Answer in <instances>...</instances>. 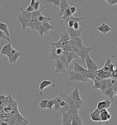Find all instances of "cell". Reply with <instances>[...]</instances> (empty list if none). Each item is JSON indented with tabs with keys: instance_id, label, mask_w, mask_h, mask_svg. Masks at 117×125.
<instances>
[{
	"instance_id": "obj_1",
	"label": "cell",
	"mask_w": 117,
	"mask_h": 125,
	"mask_svg": "<svg viewBox=\"0 0 117 125\" xmlns=\"http://www.w3.org/2000/svg\"><path fill=\"white\" fill-rule=\"evenodd\" d=\"M69 79L71 81L75 82L82 81L84 82H87L89 78L84 76L82 74L79 73L75 71H69Z\"/></svg>"
},
{
	"instance_id": "obj_2",
	"label": "cell",
	"mask_w": 117,
	"mask_h": 125,
	"mask_svg": "<svg viewBox=\"0 0 117 125\" xmlns=\"http://www.w3.org/2000/svg\"><path fill=\"white\" fill-rule=\"evenodd\" d=\"M92 49V47H87L85 46H83L82 47L78 50V51L77 53V55L79 57H80L82 62H85L86 59L89 53Z\"/></svg>"
},
{
	"instance_id": "obj_3",
	"label": "cell",
	"mask_w": 117,
	"mask_h": 125,
	"mask_svg": "<svg viewBox=\"0 0 117 125\" xmlns=\"http://www.w3.org/2000/svg\"><path fill=\"white\" fill-rule=\"evenodd\" d=\"M54 29V26L52 25L49 22H44L42 23L40 30L38 33L41 37L43 38L44 37V35H48L49 34V30Z\"/></svg>"
},
{
	"instance_id": "obj_4",
	"label": "cell",
	"mask_w": 117,
	"mask_h": 125,
	"mask_svg": "<svg viewBox=\"0 0 117 125\" xmlns=\"http://www.w3.org/2000/svg\"><path fill=\"white\" fill-rule=\"evenodd\" d=\"M85 62L86 63V66L88 71L91 72H95L98 70V66L97 65V63L91 58L89 55L87 57Z\"/></svg>"
},
{
	"instance_id": "obj_5",
	"label": "cell",
	"mask_w": 117,
	"mask_h": 125,
	"mask_svg": "<svg viewBox=\"0 0 117 125\" xmlns=\"http://www.w3.org/2000/svg\"><path fill=\"white\" fill-rule=\"evenodd\" d=\"M100 117L101 121L105 125H107L108 122L112 120L113 119V115L108 112L107 109H104L100 111Z\"/></svg>"
},
{
	"instance_id": "obj_6",
	"label": "cell",
	"mask_w": 117,
	"mask_h": 125,
	"mask_svg": "<svg viewBox=\"0 0 117 125\" xmlns=\"http://www.w3.org/2000/svg\"><path fill=\"white\" fill-rule=\"evenodd\" d=\"M54 65L55 67V73H66V66L59 59H57L54 61Z\"/></svg>"
},
{
	"instance_id": "obj_7",
	"label": "cell",
	"mask_w": 117,
	"mask_h": 125,
	"mask_svg": "<svg viewBox=\"0 0 117 125\" xmlns=\"http://www.w3.org/2000/svg\"><path fill=\"white\" fill-rule=\"evenodd\" d=\"M49 86H52L53 87L52 91L54 92L55 91V84L54 83H53L51 81L44 80L40 83L39 86V89L40 90L39 94H40V96L42 97V98H43V97H42V96H43L42 91L44 90V88H47Z\"/></svg>"
},
{
	"instance_id": "obj_8",
	"label": "cell",
	"mask_w": 117,
	"mask_h": 125,
	"mask_svg": "<svg viewBox=\"0 0 117 125\" xmlns=\"http://www.w3.org/2000/svg\"><path fill=\"white\" fill-rule=\"evenodd\" d=\"M22 55V52H17L14 49L11 54L7 56L9 59V62L10 63H16L18 58Z\"/></svg>"
},
{
	"instance_id": "obj_9",
	"label": "cell",
	"mask_w": 117,
	"mask_h": 125,
	"mask_svg": "<svg viewBox=\"0 0 117 125\" xmlns=\"http://www.w3.org/2000/svg\"><path fill=\"white\" fill-rule=\"evenodd\" d=\"M66 31L69 34L70 37H80L81 35V33L83 31V29L80 28L79 30H75L73 28H70L69 27L66 26Z\"/></svg>"
},
{
	"instance_id": "obj_10",
	"label": "cell",
	"mask_w": 117,
	"mask_h": 125,
	"mask_svg": "<svg viewBox=\"0 0 117 125\" xmlns=\"http://www.w3.org/2000/svg\"><path fill=\"white\" fill-rule=\"evenodd\" d=\"M17 19L18 22L22 25V30H25L27 27H29V22L31 19H27L22 17L20 14H19Z\"/></svg>"
},
{
	"instance_id": "obj_11",
	"label": "cell",
	"mask_w": 117,
	"mask_h": 125,
	"mask_svg": "<svg viewBox=\"0 0 117 125\" xmlns=\"http://www.w3.org/2000/svg\"><path fill=\"white\" fill-rule=\"evenodd\" d=\"M111 104V102L108 99H107L103 101H101L98 104L97 109L100 111L104 109H107L109 108Z\"/></svg>"
},
{
	"instance_id": "obj_12",
	"label": "cell",
	"mask_w": 117,
	"mask_h": 125,
	"mask_svg": "<svg viewBox=\"0 0 117 125\" xmlns=\"http://www.w3.org/2000/svg\"><path fill=\"white\" fill-rule=\"evenodd\" d=\"M14 49L12 47L11 43H9L4 46L1 49L0 54L8 56L11 54V52H12Z\"/></svg>"
},
{
	"instance_id": "obj_13",
	"label": "cell",
	"mask_w": 117,
	"mask_h": 125,
	"mask_svg": "<svg viewBox=\"0 0 117 125\" xmlns=\"http://www.w3.org/2000/svg\"><path fill=\"white\" fill-rule=\"evenodd\" d=\"M70 7V6H69V4H68L67 0H60V4L59 6L60 10L58 15L60 16H61L62 17L64 15V12L67 8H69Z\"/></svg>"
},
{
	"instance_id": "obj_14",
	"label": "cell",
	"mask_w": 117,
	"mask_h": 125,
	"mask_svg": "<svg viewBox=\"0 0 117 125\" xmlns=\"http://www.w3.org/2000/svg\"><path fill=\"white\" fill-rule=\"evenodd\" d=\"M115 66L114 64H112L111 63V61L110 60L108 57L107 58L106 64L104 65L103 68H102V70L105 72H113V67Z\"/></svg>"
},
{
	"instance_id": "obj_15",
	"label": "cell",
	"mask_w": 117,
	"mask_h": 125,
	"mask_svg": "<svg viewBox=\"0 0 117 125\" xmlns=\"http://www.w3.org/2000/svg\"><path fill=\"white\" fill-rule=\"evenodd\" d=\"M60 37V40L58 41L60 43H64L66 42H68L70 40V36L69 34L66 30H63L61 33L59 34Z\"/></svg>"
},
{
	"instance_id": "obj_16",
	"label": "cell",
	"mask_w": 117,
	"mask_h": 125,
	"mask_svg": "<svg viewBox=\"0 0 117 125\" xmlns=\"http://www.w3.org/2000/svg\"><path fill=\"white\" fill-rule=\"evenodd\" d=\"M64 54L66 56L68 62L70 64L73 59H78L79 56L77 55V53H74L72 52H64Z\"/></svg>"
},
{
	"instance_id": "obj_17",
	"label": "cell",
	"mask_w": 117,
	"mask_h": 125,
	"mask_svg": "<svg viewBox=\"0 0 117 125\" xmlns=\"http://www.w3.org/2000/svg\"><path fill=\"white\" fill-rule=\"evenodd\" d=\"M101 111L98 109L95 110L93 112L91 113L90 115L91 118V120L94 121H101L100 117Z\"/></svg>"
},
{
	"instance_id": "obj_18",
	"label": "cell",
	"mask_w": 117,
	"mask_h": 125,
	"mask_svg": "<svg viewBox=\"0 0 117 125\" xmlns=\"http://www.w3.org/2000/svg\"><path fill=\"white\" fill-rule=\"evenodd\" d=\"M69 95L74 100L80 99V94L79 91L78 87H76L74 90L70 92Z\"/></svg>"
},
{
	"instance_id": "obj_19",
	"label": "cell",
	"mask_w": 117,
	"mask_h": 125,
	"mask_svg": "<svg viewBox=\"0 0 117 125\" xmlns=\"http://www.w3.org/2000/svg\"><path fill=\"white\" fill-rule=\"evenodd\" d=\"M73 71L82 74L84 75V73L87 72L88 70L84 69V68L80 65H79L77 62L74 63V66H73Z\"/></svg>"
},
{
	"instance_id": "obj_20",
	"label": "cell",
	"mask_w": 117,
	"mask_h": 125,
	"mask_svg": "<svg viewBox=\"0 0 117 125\" xmlns=\"http://www.w3.org/2000/svg\"><path fill=\"white\" fill-rule=\"evenodd\" d=\"M97 29L103 34H105L109 32L112 30L109 26L106 24L104 22H103L100 26L98 27Z\"/></svg>"
},
{
	"instance_id": "obj_21",
	"label": "cell",
	"mask_w": 117,
	"mask_h": 125,
	"mask_svg": "<svg viewBox=\"0 0 117 125\" xmlns=\"http://www.w3.org/2000/svg\"><path fill=\"white\" fill-rule=\"evenodd\" d=\"M70 39L73 41L74 44L79 49L82 48L84 45L83 41L80 37H70Z\"/></svg>"
},
{
	"instance_id": "obj_22",
	"label": "cell",
	"mask_w": 117,
	"mask_h": 125,
	"mask_svg": "<svg viewBox=\"0 0 117 125\" xmlns=\"http://www.w3.org/2000/svg\"><path fill=\"white\" fill-rule=\"evenodd\" d=\"M51 49H50V53L49 54V59L55 61L56 59H58V56L57 55L56 51L57 48L53 44H51Z\"/></svg>"
},
{
	"instance_id": "obj_23",
	"label": "cell",
	"mask_w": 117,
	"mask_h": 125,
	"mask_svg": "<svg viewBox=\"0 0 117 125\" xmlns=\"http://www.w3.org/2000/svg\"><path fill=\"white\" fill-rule=\"evenodd\" d=\"M0 30L2 31L6 34L7 35V37L9 38L10 37V32L8 28V26L6 23L3 22H0Z\"/></svg>"
},
{
	"instance_id": "obj_24",
	"label": "cell",
	"mask_w": 117,
	"mask_h": 125,
	"mask_svg": "<svg viewBox=\"0 0 117 125\" xmlns=\"http://www.w3.org/2000/svg\"><path fill=\"white\" fill-rule=\"evenodd\" d=\"M46 8V7H44V8L39 9L38 11H33L31 13V19H37L42 14L41 12L44 10Z\"/></svg>"
},
{
	"instance_id": "obj_25",
	"label": "cell",
	"mask_w": 117,
	"mask_h": 125,
	"mask_svg": "<svg viewBox=\"0 0 117 125\" xmlns=\"http://www.w3.org/2000/svg\"><path fill=\"white\" fill-rule=\"evenodd\" d=\"M72 125H83L82 120L80 119L79 115L74 116Z\"/></svg>"
},
{
	"instance_id": "obj_26",
	"label": "cell",
	"mask_w": 117,
	"mask_h": 125,
	"mask_svg": "<svg viewBox=\"0 0 117 125\" xmlns=\"http://www.w3.org/2000/svg\"><path fill=\"white\" fill-rule=\"evenodd\" d=\"M62 99L61 97L60 96H58L56 97L54 99L55 100V110L56 111H59L60 108H61V106L60 105V102Z\"/></svg>"
},
{
	"instance_id": "obj_27",
	"label": "cell",
	"mask_w": 117,
	"mask_h": 125,
	"mask_svg": "<svg viewBox=\"0 0 117 125\" xmlns=\"http://www.w3.org/2000/svg\"><path fill=\"white\" fill-rule=\"evenodd\" d=\"M30 5H31L34 8L35 11H39L40 9V0H31L30 2Z\"/></svg>"
},
{
	"instance_id": "obj_28",
	"label": "cell",
	"mask_w": 117,
	"mask_h": 125,
	"mask_svg": "<svg viewBox=\"0 0 117 125\" xmlns=\"http://www.w3.org/2000/svg\"><path fill=\"white\" fill-rule=\"evenodd\" d=\"M83 104H84L83 101L81 99L74 100V105L78 110L81 109V108L83 106Z\"/></svg>"
},
{
	"instance_id": "obj_29",
	"label": "cell",
	"mask_w": 117,
	"mask_h": 125,
	"mask_svg": "<svg viewBox=\"0 0 117 125\" xmlns=\"http://www.w3.org/2000/svg\"><path fill=\"white\" fill-rule=\"evenodd\" d=\"M69 46L70 52H72L74 53H77V52L78 51L79 49L77 48V46L75 45V44H74V43L73 41L71 39L69 41Z\"/></svg>"
},
{
	"instance_id": "obj_30",
	"label": "cell",
	"mask_w": 117,
	"mask_h": 125,
	"mask_svg": "<svg viewBox=\"0 0 117 125\" xmlns=\"http://www.w3.org/2000/svg\"><path fill=\"white\" fill-rule=\"evenodd\" d=\"M86 19V18L85 17H81V18H76V17H74L73 16H71L70 17H69L68 19H63V20L64 21H69V20H73L75 22H79L80 21H84V20Z\"/></svg>"
},
{
	"instance_id": "obj_31",
	"label": "cell",
	"mask_w": 117,
	"mask_h": 125,
	"mask_svg": "<svg viewBox=\"0 0 117 125\" xmlns=\"http://www.w3.org/2000/svg\"><path fill=\"white\" fill-rule=\"evenodd\" d=\"M49 2H51L54 5V10L53 11V12L54 13H55L56 8L57 7H59L60 4V0H45V3H49Z\"/></svg>"
},
{
	"instance_id": "obj_32",
	"label": "cell",
	"mask_w": 117,
	"mask_h": 125,
	"mask_svg": "<svg viewBox=\"0 0 117 125\" xmlns=\"http://www.w3.org/2000/svg\"><path fill=\"white\" fill-rule=\"evenodd\" d=\"M37 20L39 22H41V23H44V22H49V21L51 20V18L50 17H45L42 14L37 19Z\"/></svg>"
},
{
	"instance_id": "obj_33",
	"label": "cell",
	"mask_w": 117,
	"mask_h": 125,
	"mask_svg": "<svg viewBox=\"0 0 117 125\" xmlns=\"http://www.w3.org/2000/svg\"><path fill=\"white\" fill-rule=\"evenodd\" d=\"M50 97H49V99H44L42 98V101H41V102L39 103V105L40 107V108L41 109H45V108H47V104L48 102L49 101V100H50Z\"/></svg>"
},
{
	"instance_id": "obj_34",
	"label": "cell",
	"mask_w": 117,
	"mask_h": 125,
	"mask_svg": "<svg viewBox=\"0 0 117 125\" xmlns=\"http://www.w3.org/2000/svg\"><path fill=\"white\" fill-rule=\"evenodd\" d=\"M58 59H59L66 66L67 68L69 67V64L68 62V61H67L66 56L64 53L62 55L59 56Z\"/></svg>"
},
{
	"instance_id": "obj_35",
	"label": "cell",
	"mask_w": 117,
	"mask_h": 125,
	"mask_svg": "<svg viewBox=\"0 0 117 125\" xmlns=\"http://www.w3.org/2000/svg\"><path fill=\"white\" fill-rule=\"evenodd\" d=\"M19 9L21 10V13L20 14L21 16L27 19H31V13L23 10L22 8H20Z\"/></svg>"
},
{
	"instance_id": "obj_36",
	"label": "cell",
	"mask_w": 117,
	"mask_h": 125,
	"mask_svg": "<svg viewBox=\"0 0 117 125\" xmlns=\"http://www.w3.org/2000/svg\"><path fill=\"white\" fill-rule=\"evenodd\" d=\"M70 7L68 8H67L65 11L64 12V15L62 17V19H68V18H69V17H70L71 16H73L70 10Z\"/></svg>"
},
{
	"instance_id": "obj_37",
	"label": "cell",
	"mask_w": 117,
	"mask_h": 125,
	"mask_svg": "<svg viewBox=\"0 0 117 125\" xmlns=\"http://www.w3.org/2000/svg\"><path fill=\"white\" fill-rule=\"evenodd\" d=\"M106 91V94H105V95L107 97L110 98L112 100H113V97L114 95L113 90L112 89H108Z\"/></svg>"
},
{
	"instance_id": "obj_38",
	"label": "cell",
	"mask_w": 117,
	"mask_h": 125,
	"mask_svg": "<svg viewBox=\"0 0 117 125\" xmlns=\"http://www.w3.org/2000/svg\"><path fill=\"white\" fill-rule=\"evenodd\" d=\"M66 99L67 103L69 106H73L74 103V100H73L70 96L66 95Z\"/></svg>"
},
{
	"instance_id": "obj_39",
	"label": "cell",
	"mask_w": 117,
	"mask_h": 125,
	"mask_svg": "<svg viewBox=\"0 0 117 125\" xmlns=\"http://www.w3.org/2000/svg\"><path fill=\"white\" fill-rule=\"evenodd\" d=\"M0 39H2V40L8 41H10V39L7 37V35L6 34V33H5L2 31H1V30H0Z\"/></svg>"
},
{
	"instance_id": "obj_40",
	"label": "cell",
	"mask_w": 117,
	"mask_h": 125,
	"mask_svg": "<svg viewBox=\"0 0 117 125\" xmlns=\"http://www.w3.org/2000/svg\"><path fill=\"white\" fill-rule=\"evenodd\" d=\"M54 105H55L54 99L49 100V101L48 102V103L47 108H48L49 110H52V107H53Z\"/></svg>"
},
{
	"instance_id": "obj_41",
	"label": "cell",
	"mask_w": 117,
	"mask_h": 125,
	"mask_svg": "<svg viewBox=\"0 0 117 125\" xmlns=\"http://www.w3.org/2000/svg\"><path fill=\"white\" fill-rule=\"evenodd\" d=\"M62 115H63V120H62V124H64L66 122L69 120V115L67 113H64Z\"/></svg>"
},
{
	"instance_id": "obj_42",
	"label": "cell",
	"mask_w": 117,
	"mask_h": 125,
	"mask_svg": "<svg viewBox=\"0 0 117 125\" xmlns=\"http://www.w3.org/2000/svg\"><path fill=\"white\" fill-rule=\"evenodd\" d=\"M69 105H68L67 106L64 107H61L60 110H59V112L60 114H62L64 113H67L68 112V111L69 110Z\"/></svg>"
},
{
	"instance_id": "obj_43",
	"label": "cell",
	"mask_w": 117,
	"mask_h": 125,
	"mask_svg": "<svg viewBox=\"0 0 117 125\" xmlns=\"http://www.w3.org/2000/svg\"><path fill=\"white\" fill-rule=\"evenodd\" d=\"M22 9L23 10L28 11L30 13H32L33 11H35L34 8H33V7L31 5H30V4H29V6L28 7V8H26L25 9H24V8H22Z\"/></svg>"
},
{
	"instance_id": "obj_44",
	"label": "cell",
	"mask_w": 117,
	"mask_h": 125,
	"mask_svg": "<svg viewBox=\"0 0 117 125\" xmlns=\"http://www.w3.org/2000/svg\"><path fill=\"white\" fill-rule=\"evenodd\" d=\"M70 11H71V13L72 14V15L74 14V13H75L77 11H83V10H81L80 9H77V8L76 7H75V6H73V7H71V6H70Z\"/></svg>"
},
{
	"instance_id": "obj_45",
	"label": "cell",
	"mask_w": 117,
	"mask_h": 125,
	"mask_svg": "<svg viewBox=\"0 0 117 125\" xmlns=\"http://www.w3.org/2000/svg\"><path fill=\"white\" fill-rule=\"evenodd\" d=\"M56 53L57 55H58V57H59V56H61V55H62L63 54L64 51L61 48H57L56 49Z\"/></svg>"
},
{
	"instance_id": "obj_46",
	"label": "cell",
	"mask_w": 117,
	"mask_h": 125,
	"mask_svg": "<svg viewBox=\"0 0 117 125\" xmlns=\"http://www.w3.org/2000/svg\"><path fill=\"white\" fill-rule=\"evenodd\" d=\"M106 1L109 5L117 4V0H106Z\"/></svg>"
},
{
	"instance_id": "obj_47",
	"label": "cell",
	"mask_w": 117,
	"mask_h": 125,
	"mask_svg": "<svg viewBox=\"0 0 117 125\" xmlns=\"http://www.w3.org/2000/svg\"><path fill=\"white\" fill-rule=\"evenodd\" d=\"M73 29L75 30H79L80 28V25L78 22H75L74 26H73Z\"/></svg>"
},
{
	"instance_id": "obj_48",
	"label": "cell",
	"mask_w": 117,
	"mask_h": 125,
	"mask_svg": "<svg viewBox=\"0 0 117 125\" xmlns=\"http://www.w3.org/2000/svg\"><path fill=\"white\" fill-rule=\"evenodd\" d=\"M114 65H115V67H116V70H117V60H116V61H115V63Z\"/></svg>"
},
{
	"instance_id": "obj_49",
	"label": "cell",
	"mask_w": 117,
	"mask_h": 125,
	"mask_svg": "<svg viewBox=\"0 0 117 125\" xmlns=\"http://www.w3.org/2000/svg\"><path fill=\"white\" fill-rule=\"evenodd\" d=\"M116 48L117 49V46H116ZM111 57L112 58H114V57H117V55H112V56H111Z\"/></svg>"
}]
</instances>
